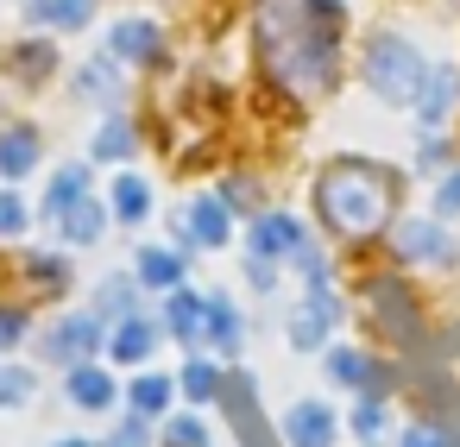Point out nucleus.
<instances>
[{
  "label": "nucleus",
  "mask_w": 460,
  "mask_h": 447,
  "mask_svg": "<svg viewBox=\"0 0 460 447\" xmlns=\"http://www.w3.org/2000/svg\"><path fill=\"white\" fill-rule=\"evenodd\" d=\"M102 183H95V164L89 158H58L51 171H45V183H39V202H32V215H39V227L51 233L83 196H95Z\"/></svg>",
  "instance_id": "12"
},
{
  "label": "nucleus",
  "mask_w": 460,
  "mask_h": 447,
  "mask_svg": "<svg viewBox=\"0 0 460 447\" xmlns=\"http://www.w3.org/2000/svg\"><path fill=\"white\" fill-rule=\"evenodd\" d=\"M102 51H114V57H120L139 83L171 76V64H177V51H171V26H164L158 13H146V7L114 13V20L102 26Z\"/></svg>",
  "instance_id": "5"
},
{
  "label": "nucleus",
  "mask_w": 460,
  "mask_h": 447,
  "mask_svg": "<svg viewBox=\"0 0 460 447\" xmlns=\"http://www.w3.org/2000/svg\"><path fill=\"white\" fill-rule=\"evenodd\" d=\"M39 334V309L20 296H0V359H20V346H32Z\"/></svg>",
  "instance_id": "30"
},
{
  "label": "nucleus",
  "mask_w": 460,
  "mask_h": 447,
  "mask_svg": "<svg viewBox=\"0 0 460 447\" xmlns=\"http://www.w3.org/2000/svg\"><path fill=\"white\" fill-rule=\"evenodd\" d=\"M391 252L403 265H454V240L435 215H403L391 221Z\"/></svg>",
  "instance_id": "18"
},
{
  "label": "nucleus",
  "mask_w": 460,
  "mask_h": 447,
  "mask_svg": "<svg viewBox=\"0 0 460 447\" xmlns=\"http://www.w3.org/2000/svg\"><path fill=\"white\" fill-rule=\"evenodd\" d=\"M246 39L259 76L290 101L315 108L341 83V39H347V0H252Z\"/></svg>",
  "instance_id": "1"
},
{
  "label": "nucleus",
  "mask_w": 460,
  "mask_h": 447,
  "mask_svg": "<svg viewBox=\"0 0 460 447\" xmlns=\"http://www.w3.org/2000/svg\"><path fill=\"white\" fill-rule=\"evenodd\" d=\"M7 7H20V0H7Z\"/></svg>",
  "instance_id": "43"
},
{
  "label": "nucleus",
  "mask_w": 460,
  "mask_h": 447,
  "mask_svg": "<svg viewBox=\"0 0 460 447\" xmlns=\"http://www.w3.org/2000/svg\"><path fill=\"white\" fill-rule=\"evenodd\" d=\"M334 328H341V296H334V284H309L303 302H290V315H284L290 353H328V346H334Z\"/></svg>",
  "instance_id": "10"
},
{
  "label": "nucleus",
  "mask_w": 460,
  "mask_h": 447,
  "mask_svg": "<svg viewBox=\"0 0 460 447\" xmlns=\"http://www.w3.org/2000/svg\"><path fill=\"white\" fill-rule=\"evenodd\" d=\"M51 447H102V441H89V434H58Z\"/></svg>",
  "instance_id": "42"
},
{
  "label": "nucleus",
  "mask_w": 460,
  "mask_h": 447,
  "mask_svg": "<svg viewBox=\"0 0 460 447\" xmlns=\"http://www.w3.org/2000/svg\"><path fill=\"white\" fill-rule=\"evenodd\" d=\"M39 397V365L32 359H0V416H13Z\"/></svg>",
  "instance_id": "32"
},
{
  "label": "nucleus",
  "mask_w": 460,
  "mask_h": 447,
  "mask_svg": "<svg viewBox=\"0 0 460 447\" xmlns=\"http://www.w3.org/2000/svg\"><path fill=\"white\" fill-rule=\"evenodd\" d=\"M32 353H39V365H51V372H70V365H83V359H102V353H108V321H102L89 302L51 309V315L39 321V334H32Z\"/></svg>",
  "instance_id": "6"
},
{
  "label": "nucleus",
  "mask_w": 460,
  "mask_h": 447,
  "mask_svg": "<svg viewBox=\"0 0 460 447\" xmlns=\"http://www.w3.org/2000/svg\"><path fill=\"white\" fill-rule=\"evenodd\" d=\"M102 447H158V422H146V416L120 409V422L102 434Z\"/></svg>",
  "instance_id": "36"
},
{
  "label": "nucleus",
  "mask_w": 460,
  "mask_h": 447,
  "mask_svg": "<svg viewBox=\"0 0 460 447\" xmlns=\"http://www.w3.org/2000/svg\"><path fill=\"white\" fill-rule=\"evenodd\" d=\"M158 447H215V441H208V422L196 409H171L158 422Z\"/></svg>",
  "instance_id": "34"
},
{
  "label": "nucleus",
  "mask_w": 460,
  "mask_h": 447,
  "mask_svg": "<svg viewBox=\"0 0 460 447\" xmlns=\"http://www.w3.org/2000/svg\"><path fill=\"white\" fill-rule=\"evenodd\" d=\"M102 196H108V215H114V227H120V233H139V227L158 215V183H152L139 164H127V171H108Z\"/></svg>",
  "instance_id": "15"
},
{
  "label": "nucleus",
  "mask_w": 460,
  "mask_h": 447,
  "mask_svg": "<svg viewBox=\"0 0 460 447\" xmlns=\"http://www.w3.org/2000/svg\"><path fill=\"white\" fill-rule=\"evenodd\" d=\"M146 152V120L127 108V114H102L95 127H89V145H83V158L95 164V171H127L133 158Z\"/></svg>",
  "instance_id": "13"
},
{
  "label": "nucleus",
  "mask_w": 460,
  "mask_h": 447,
  "mask_svg": "<svg viewBox=\"0 0 460 447\" xmlns=\"http://www.w3.org/2000/svg\"><path fill=\"white\" fill-rule=\"evenodd\" d=\"M309 240V227L290 215V208H265L246 221V252L252 259H271V265H290V252Z\"/></svg>",
  "instance_id": "20"
},
{
  "label": "nucleus",
  "mask_w": 460,
  "mask_h": 447,
  "mask_svg": "<svg viewBox=\"0 0 460 447\" xmlns=\"http://www.w3.org/2000/svg\"><path fill=\"white\" fill-rule=\"evenodd\" d=\"M158 346H164V321H158V309H139V315H127V321L108 328V353L102 359L114 372H146L158 359Z\"/></svg>",
  "instance_id": "14"
},
{
  "label": "nucleus",
  "mask_w": 460,
  "mask_h": 447,
  "mask_svg": "<svg viewBox=\"0 0 460 447\" xmlns=\"http://www.w3.org/2000/svg\"><path fill=\"white\" fill-rule=\"evenodd\" d=\"M0 271H7L13 296L32 302V309H51L76 290V252L70 246H7V259H0Z\"/></svg>",
  "instance_id": "4"
},
{
  "label": "nucleus",
  "mask_w": 460,
  "mask_h": 447,
  "mask_svg": "<svg viewBox=\"0 0 460 447\" xmlns=\"http://www.w3.org/2000/svg\"><path fill=\"white\" fill-rule=\"evenodd\" d=\"M108 233H114V215H108V196H102V189L83 196V202L51 227V240L70 246V252H95V246H108Z\"/></svg>",
  "instance_id": "23"
},
{
  "label": "nucleus",
  "mask_w": 460,
  "mask_h": 447,
  "mask_svg": "<svg viewBox=\"0 0 460 447\" xmlns=\"http://www.w3.org/2000/svg\"><path fill=\"white\" fill-rule=\"evenodd\" d=\"M190 265H196V259H190V252H177L171 240H139V246H133V259H127V271L139 277V290H146V296H171L177 284H190Z\"/></svg>",
  "instance_id": "17"
},
{
  "label": "nucleus",
  "mask_w": 460,
  "mask_h": 447,
  "mask_svg": "<svg viewBox=\"0 0 460 447\" xmlns=\"http://www.w3.org/2000/svg\"><path fill=\"white\" fill-rule=\"evenodd\" d=\"M39 171H51V133L32 114L0 120V183H32Z\"/></svg>",
  "instance_id": "11"
},
{
  "label": "nucleus",
  "mask_w": 460,
  "mask_h": 447,
  "mask_svg": "<svg viewBox=\"0 0 460 447\" xmlns=\"http://www.w3.org/2000/svg\"><path fill=\"white\" fill-rule=\"evenodd\" d=\"M454 215H460V164L441 171V183H435V221H454Z\"/></svg>",
  "instance_id": "39"
},
{
  "label": "nucleus",
  "mask_w": 460,
  "mask_h": 447,
  "mask_svg": "<svg viewBox=\"0 0 460 447\" xmlns=\"http://www.w3.org/2000/svg\"><path fill=\"white\" fill-rule=\"evenodd\" d=\"M284 271H296V277H303V290H309V284H328V252H322L315 240H303V246L290 252V265H284Z\"/></svg>",
  "instance_id": "37"
},
{
  "label": "nucleus",
  "mask_w": 460,
  "mask_h": 447,
  "mask_svg": "<svg viewBox=\"0 0 460 447\" xmlns=\"http://www.w3.org/2000/svg\"><path fill=\"white\" fill-rule=\"evenodd\" d=\"M183 221H190V246L196 252H227L234 246V208L215 196V189H196L183 202Z\"/></svg>",
  "instance_id": "24"
},
{
  "label": "nucleus",
  "mask_w": 460,
  "mask_h": 447,
  "mask_svg": "<svg viewBox=\"0 0 460 447\" xmlns=\"http://www.w3.org/2000/svg\"><path fill=\"white\" fill-rule=\"evenodd\" d=\"M108 13V0H20L13 7V26L20 32H39V39H89Z\"/></svg>",
  "instance_id": "9"
},
{
  "label": "nucleus",
  "mask_w": 460,
  "mask_h": 447,
  "mask_svg": "<svg viewBox=\"0 0 460 447\" xmlns=\"http://www.w3.org/2000/svg\"><path fill=\"white\" fill-rule=\"evenodd\" d=\"M454 108H460V70L454 64H429V83H422V95H416V127L422 133H441L447 120H454Z\"/></svg>",
  "instance_id": "26"
},
{
  "label": "nucleus",
  "mask_w": 460,
  "mask_h": 447,
  "mask_svg": "<svg viewBox=\"0 0 460 447\" xmlns=\"http://www.w3.org/2000/svg\"><path fill=\"white\" fill-rule=\"evenodd\" d=\"M215 196L234 208V221H240V215H246V221H252V215H265V189H259V177H252V171H227V177L215 183Z\"/></svg>",
  "instance_id": "33"
},
{
  "label": "nucleus",
  "mask_w": 460,
  "mask_h": 447,
  "mask_svg": "<svg viewBox=\"0 0 460 447\" xmlns=\"http://www.w3.org/2000/svg\"><path fill=\"white\" fill-rule=\"evenodd\" d=\"M177 403H183V397H177V372H158V365L133 372L127 390H120V409H133V416H146V422H164Z\"/></svg>",
  "instance_id": "25"
},
{
  "label": "nucleus",
  "mask_w": 460,
  "mask_h": 447,
  "mask_svg": "<svg viewBox=\"0 0 460 447\" xmlns=\"http://www.w3.org/2000/svg\"><path fill=\"white\" fill-rule=\"evenodd\" d=\"M322 372H328L341 390L385 397V390H378V384H385V372H378V359H372V353H359V346H328V353H322Z\"/></svg>",
  "instance_id": "29"
},
{
  "label": "nucleus",
  "mask_w": 460,
  "mask_h": 447,
  "mask_svg": "<svg viewBox=\"0 0 460 447\" xmlns=\"http://www.w3.org/2000/svg\"><path fill=\"white\" fill-rule=\"evenodd\" d=\"M347 428H353V434H359V441L372 447V441H378V434L391 428V409H385V397H359V403L347 409Z\"/></svg>",
  "instance_id": "35"
},
{
  "label": "nucleus",
  "mask_w": 460,
  "mask_h": 447,
  "mask_svg": "<svg viewBox=\"0 0 460 447\" xmlns=\"http://www.w3.org/2000/svg\"><path fill=\"white\" fill-rule=\"evenodd\" d=\"M70 70L64 45L58 39H39V32H13L0 39V89H7L13 101H39L45 89H58Z\"/></svg>",
  "instance_id": "7"
},
{
  "label": "nucleus",
  "mask_w": 460,
  "mask_h": 447,
  "mask_svg": "<svg viewBox=\"0 0 460 447\" xmlns=\"http://www.w3.org/2000/svg\"><path fill=\"white\" fill-rule=\"evenodd\" d=\"M359 83H366L372 101H385V108H416V95H422V83H429V57L416 51V39L378 26V32H366Z\"/></svg>",
  "instance_id": "3"
},
{
  "label": "nucleus",
  "mask_w": 460,
  "mask_h": 447,
  "mask_svg": "<svg viewBox=\"0 0 460 447\" xmlns=\"http://www.w3.org/2000/svg\"><path fill=\"white\" fill-rule=\"evenodd\" d=\"M416 171H422V177L447 171V139H441V133H429V139H422V152H416Z\"/></svg>",
  "instance_id": "40"
},
{
  "label": "nucleus",
  "mask_w": 460,
  "mask_h": 447,
  "mask_svg": "<svg viewBox=\"0 0 460 447\" xmlns=\"http://www.w3.org/2000/svg\"><path fill=\"white\" fill-rule=\"evenodd\" d=\"M397 447H447V441H441V428H435V422H410V428L397 434Z\"/></svg>",
  "instance_id": "41"
},
{
  "label": "nucleus",
  "mask_w": 460,
  "mask_h": 447,
  "mask_svg": "<svg viewBox=\"0 0 460 447\" xmlns=\"http://www.w3.org/2000/svg\"><path fill=\"white\" fill-rule=\"evenodd\" d=\"M32 227H39V215H32L26 189H20V183H0V252H7V246H26Z\"/></svg>",
  "instance_id": "31"
},
{
  "label": "nucleus",
  "mask_w": 460,
  "mask_h": 447,
  "mask_svg": "<svg viewBox=\"0 0 460 447\" xmlns=\"http://www.w3.org/2000/svg\"><path fill=\"white\" fill-rule=\"evenodd\" d=\"M309 202L334 240L366 246V240L391 233V221H397V171H385L372 158H328L309 183Z\"/></svg>",
  "instance_id": "2"
},
{
  "label": "nucleus",
  "mask_w": 460,
  "mask_h": 447,
  "mask_svg": "<svg viewBox=\"0 0 460 447\" xmlns=\"http://www.w3.org/2000/svg\"><path fill=\"white\" fill-rule=\"evenodd\" d=\"M89 309L114 328V321H127V315H139V309H146V290H139V277L120 265V271H102V277L89 284Z\"/></svg>",
  "instance_id": "27"
},
{
  "label": "nucleus",
  "mask_w": 460,
  "mask_h": 447,
  "mask_svg": "<svg viewBox=\"0 0 460 447\" xmlns=\"http://www.w3.org/2000/svg\"><path fill=\"white\" fill-rule=\"evenodd\" d=\"M158 321H164V340H171V346H183V353H202L208 290H196V284H177L171 296H158Z\"/></svg>",
  "instance_id": "19"
},
{
  "label": "nucleus",
  "mask_w": 460,
  "mask_h": 447,
  "mask_svg": "<svg viewBox=\"0 0 460 447\" xmlns=\"http://www.w3.org/2000/svg\"><path fill=\"white\" fill-rule=\"evenodd\" d=\"M240 277H246V290L252 296H278V277H284V265H271V259H240Z\"/></svg>",
  "instance_id": "38"
},
{
  "label": "nucleus",
  "mask_w": 460,
  "mask_h": 447,
  "mask_svg": "<svg viewBox=\"0 0 460 447\" xmlns=\"http://www.w3.org/2000/svg\"><path fill=\"white\" fill-rule=\"evenodd\" d=\"M120 372L108 365V359H83V365H70L64 372V403L76 409V416H114L120 409Z\"/></svg>",
  "instance_id": "16"
},
{
  "label": "nucleus",
  "mask_w": 460,
  "mask_h": 447,
  "mask_svg": "<svg viewBox=\"0 0 460 447\" xmlns=\"http://www.w3.org/2000/svg\"><path fill=\"white\" fill-rule=\"evenodd\" d=\"M64 95L76 101V108H95V120L102 114H127L133 108V95H139V76L114 57V51H89V57H70V70H64Z\"/></svg>",
  "instance_id": "8"
},
{
  "label": "nucleus",
  "mask_w": 460,
  "mask_h": 447,
  "mask_svg": "<svg viewBox=\"0 0 460 447\" xmlns=\"http://www.w3.org/2000/svg\"><path fill=\"white\" fill-rule=\"evenodd\" d=\"M278 434H284V447H334V441H341V416H334L322 397H296V403L278 416Z\"/></svg>",
  "instance_id": "22"
},
{
  "label": "nucleus",
  "mask_w": 460,
  "mask_h": 447,
  "mask_svg": "<svg viewBox=\"0 0 460 447\" xmlns=\"http://www.w3.org/2000/svg\"><path fill=\"white\" fill-rule=\"evenodd\" d=\"M177 397H183L190 409L221 403V397H227V365H221L215 353H183V365H177Z\"/></svg>",
  "instance_id": "28"
},
{
  "label": "nucleus",
  "mask_w": 460,
  "mask_h": 447,
  "mask_svg": "<svg viewBox=\"0 0 460 447\" xmlns=\"http://www.w3.org/2000/svg\"><path fill=\"white\" fill-rule=\"evenodd\" d=\"M202 353H215L221 365H234L246 353V315L234 302V290H208V321H202Z\"/></svg>",
  "instance_id": "21"
}]
</instances>
